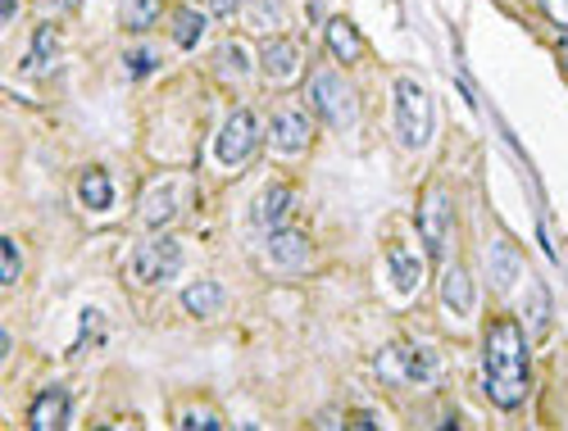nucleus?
I'll use <instances>...</instances> for the list:
<instances>
[{"instance_id":"obj_13","label":"nucleus","mask_w":568,"mask_h":431,"mask_svg":"<svg viewBox=\"0 0 568 431\" xmlns=\"http://www.w3.org/2000/svg\"><path fill=\"white\" fill-rule=\"evenodd\" d=\"M68 409H73L68 390H64V386H51V390H42V396L32 400L28 427H32V431H60V427L68 422Z\"/></svg>"},{"instance_id":"obj_7","label":"nucleus","mask_w":568,"mask_h":431,"mask_svg":"<svg viewBox=\"0 0 568 431\" xmlns=\"http://www.w3.org/2000/svg\"><path fill=\"white\" fill-rule=\"evenodd\" d=\"M419 231H424V246L432 259L446 255V241H450V195L441 182H432L419 201Z\"/></svg>"},{"instance_id":"obj_2","label":"nucleus","mask_w":568,"mask_h":431,"mask_svg":"<svg viewBox=\"0 0 568 431\" xmlns=\"http://www.w3.org/2000/svg\"><path fill=\"white\" fill-rule=\"evenodd\" d=\"M392 100H396V137L405 150H424L432 141V128H437V109H432V96L419 77H396L392 87Z\"/></svg>"},{"instance_id":"obj_8","label":"nucleus","mask_w":568,"mask_h":431,"mask_svg":"<svg viewBox=\"0 0 568 431\" xmlns=\"http://www.w3.org/2000/svg\"><path fill=\"white\" fill-rule=\"evenodd\" d=\"M264 255H269L274 272H306L314 259V246L300 227H278V231H269V241H264Z\"/></svg>"},{"instance_id":"obj_22","label":"nucleus","mask_w":568,"mask_h":431,"mask_svg":"<svg viewBox=\"0 0 568 431\" xmlns=\"http://www.w3.org/2000/svg\"><path fill=\"white\" fill-rule=\"evenodd\" d=\"M156 19H160V0H124L119 6V23L128 32H146Z\"/></svg>"},{"instance_id":"obj_23","label":"nucleus","mask_w":568,"mask_h":431,"mask_svg":"<svg viewBox=\"0 0 568 431\" xmlns=\"http://www.w3.org/2000/svg\"><path fill=\"white\" fill-rule=\"evenodd\" d=\"M214 68H218L223 77H250V55H246V46H242V42H223L218 55H214Z\"/></svg>"},{"instance_id":"obj_26","label":"nucleus","mask_w":568,"mask_h":431,"mask_svg":"<svg viewBox=\"0 0 568 431\" xmlns=\"http://www.w3.org/2000/svg\"><path fill=\"white\" fill-rule=\"evenodd\" d=\"M178 427H182V431H218V427H223V418H218V413H210V409H196V405H192V409H182V413H178Z\"/></svg>"},{"instance_id":"obj_5","label":"nucleus","mask_w":568,"mask_h":431,"mask_svg":"<svg viewBox=\"0 0 568 431\" xmlns=\"http://www.w3.org/2000/svg\"><path fill=\"white\" fill-rule=\"evenodd\" d=\"M178 268H182V246L173 237H150L146 246H137L132 255V278L141 287H164L178 278Z\"/></svg>"},{"instance_id":"obj_3","label":"nucleus","mask_w":568,"mask_h":431,"mask_svg":"<svg viewBox=\"0 0 568 431\" xmlns=\"http://www.w3.org/2000/svg\"><path fill=\"white\" fill-rule=\"evenodd\" d=\"M310 105L323 114L328 128H351L355 114H360L355 87L336 68H314V77H310Z\"/></svg>"},{"instance_id":"obj_1","label":"nucleus","mask_w":568,"mask_h":431,"mask_svg":"<svg viewBox=\"0 0 568 431\" xmlns=\"http://www.w3.org/2000/svg\"><path fill=\"white\" fill-rule=\"evenodd\" d=\"M482 386L496 409H518L527 396V336L518 323L496 319L486 327V349H482Z\"/></svg>"},{"instance_id":"obj_29","label":"nucleus","mask_w":568,"mask_h":431,"mask_svg":"<svg viewBox=\"0 0 568 431\" xmlns=\"http://www.w3.org/2000/svg\"><path fill=\"white\" fill-rule=\"evenodd\" d=\"M542 10H546L550 23H559L568 32V0H542Z\"/></svg>"},{"instance_id":"obj_32","label":"nucleus","mask_w":568,"mask_h":431,"mask_svg":"<svg viewBox=\"0 0 568 431\" xmlns=\"http://www.w3.org/2000/svg\"><path fill=\"white\" fill-rule=\"evenodd\" d=\"M42 6H51V10H78V0H42Z\"/></svg>"},{"instance_id":"obj_9","label":"nucleus","mask_w":568,"mask_h":431,"mask_svg":"<svg viewBox=\"0 0 568 431\" xmlns=\"http://www.w3.org/2000/svg\"><path fill=\"white\" fill-rule=\"evenodd\" d=\"M269 141L278 154H300V150H310L314 141V123H310V114L300 109V105H282L274 114V128H269Z\"/></svg>"},{"instance_id":"obj_6","label":"nucleus","mask_w":568,"mask_h":431,"mask_svg":"<svg viewBox=\"0 0 568 431\" xmlns=\"http://www.w3.org/2000/svg\"><path fill=\"white\" fill-rule=\"evenodd\" d=\"M182 205H186V182H178V177H160L156 186H146V191H141L137 223H141L146 231H164V227L182 214Z\"/></svg>"},{"instance_id":"obj_10","label":"nucleus","mask_w":568,"mask_h":431,"mask_svg":"<svg viewBox=\"0 0 568 431\" xmlns=\"http://www.w3.org/2000/svg\"><path fill=\"white\" fill-rule=\"evenodd\" d=\"M291 205H296V191L287 186V182H269L259 195H255V205H250V223H255V231H278V227H287V218H291Z\"/></svg>"},{"instance_id":"obj_31","label":"nucleus","mask_w":568,"mask_h":431,"mask_svg":"<svg viewBox=\"0 0 568 431\" xmlns=\"http://www.w3.org/2000/svg\"><path fill=\"white\" fill-rule=\"evenodd\" d=\"M14 14H19V0H6L0 6V23H14Z\"/></svg>"},{"instance_id":"obj_28","label":"nucleus","mask_w":568,"mask_h":431,"mask_svg":"<svg viewBox=\"0 0 568 431\" xmlns=\"http://www.w3.org/2000/svg\"><path fill=\"white\" fill-rule=\"evenodd\" d=\"M100 327H105V319H100L96 309H87V313H83V336L73 341V355H83V349H87V345L100 336Z\"/></svg>"},{"instance_id":"obj_20","label":"nucleus","mask_w":568,"mask_h":431,"mask_svg":"<svg viewBox=\"0 0 568 431\" xmlns=\"http://www.w3.org/2000/svg\"><path fill=\"white\" fill-rule=\"evenodd\" d=\"M55 51H60V28L55 23H42L32 32V46H28V55H23V68L32 73V68H46L51 60H55Z\"/></svg>"},{"instance_id":"obj_27","label":"nucleus","mask_w":568,"mask_h":431,"mask_svg":"<svg viewBox=\"0 0 568 431\" xmlns=\"http://www.w3.org/2000/svg\"><path fill=\"white\" fill-rule=\"evenodd\" d=\"M124 64H128L132 77H146V73H156V68H160V55L150 51V46H132V51L124 55Z\"/></svg>"},{"instance_id":"obj_21","label":"nucleus","mask_w":568,"mask_h":431,"mask_svg":"<svg viewBox=\"0 0 568 431\" xmlns=\"http://www.w3.org/2000/svg\"><path fill=\"white\" fill-rule=\"evenodd\" d=\"M201 36H205V14L192 10V6H178V14H173V42H178L182 51H192Z\"/></svg>"},{"instance_id":"obj_11","label":"nucleus","mask_w":568,"mask_h":431,"mask_svg":"<svg viewBox=\"0 0 568 431\" xmlns=\"http://www.w3.org/2000/svg\"><path fill=\"white\" fill-rule=\"evenodd\" d=\"M387 355L400 364V368H396V377H400V381L432 386V381L441 377V364H437V355H432L428 345H396V349H387Z\"/></svg>"},{"instance_id":"obj_24","label":"nucleus","mask_w":568,"mask_h":431,"mask_svg":"<svg viewBox=\"0 0 568 431\" xmlns=\"http://www.w3.org/2000/svg\"><path fill=\"white\" fill-rule=\"evenodd\" d=\"M546 327H550V295L533 287V295H527V336H546Z\"/></svg>"},{"instance_id":"obj_15","label":"nucleus","mask_w":568,"mask_h":431,"mask_svg":"<svg viewBox=\"0 0 568 431\" xmlns=\"http://www.w3.org/2000/svg\"><path fill=\"white\" fill-rule=\"evenodd\" d=\"M518 272H523V259H518V246H510L505 237L491 246V287L496 291H510L518 282Z\"/></svg>"},{"instance_id":"obj_16","label":"nucleus","mask_w":568,"mask_h":431,"mask_svg":"<svg viewBox=\"0 0 568 431\" xmlns=\"http://www.w3.org/2000/svg\"><path fill=\"white\" fill-rule=\"evenodd\" d=\"M328 51L341 60V64H355L364 55V42L351 19H328Z\"/></svg>"},{"instance_id":"obj_17","label":"nucleus","mask_w":568,"mask_h":431,"mask_svg":"<svg viewBox=\"0 0 568 431\" xmlns=\"http://www.w3.org/2000/svg\"><path fill=\"white\" fill-rule=\"evenodd\" d=\"M441 300L450 313H473V278H469V268L454 263L446 272V282H441Z\"/></svg>"},{"instance_id":"obj_33","label":"nucleus","mask_w":568,"mask_h":431,"mask_svg":"<svg viewBox=\"0 0 568 431\" xmlns=\"http://www.w3.org/2000/svg\"><path fill=\"white\" fill-rule=\"evenodd\" d=\"M559 68L568 73V36H564V42H559Z\"/></svg>"},{"instance_id":"obj_18","label":"nucleus","mask_w":568,"mask_h":431,"mask_svg":"<svg viewBox=\"0 0 568 431\" xmlns=\"http://www.w3.org/2000/svg\"><path fill=\"white\" fill-rule=\"evenodd\" d=\"M78 201H83L92 214H100V209L114 205V182H109L105 169H87V173L78 177Z\"/></svg>"},{"instance_id":"obj_14","label":"nucleus","mask_w":568,"mask_h":431,"mask_svg":"<svg viewBox=\"0 0 568 431\" xmlns=\"http://www.w3.org/2000/svg\"><path fill=\"white\" fill-rule=\"evenodd\" d=\"M387 263H392V282H396L400 295H414V291H419V282H424V259H419V255L405 250V246H392Z\"/></svg>"},{"instance_id":"obj_12","label":"nucleus","mask_w":568,"mask_h":431,"mask_svg":"<svg viewBox=\"0 0 568 431\" xmlns=\"http://www.w3.org/2000/svg\"><path fill=\"white\" fill-rule=\"evenodd\" d=\"M259 60H264V73H269L278 87H291L296 77H300V46L287 42V36H274V42H264Z\"/></svg>"},{"instance_id":"obj_19","label":"nucleus","mask_w":568,"mask_h":431,"mask_svg":"<svg viewBox=\"0 0 568 431\" xmlns=\"http://www.w3.org/2000/svg\"><path fill=\"white\" fill-rule=\"evenodd\" d=\"M182 309L192 313V319H210V313L223 309V287L218 282H192L182 291Z\"/></svg>"},{"instance_id":"obj_30","label":"nucleus","mask_w":568,"mask_h":431,"mask_svg":"<svg viewBox=\"0 0 568 431\" xmlns=\"http://www.w3.org/2000/svg\"><path fill=\"white\" fill-rule=\"evenodd\" d=\"M237 6H242V0H210V10H214V14H233Z\"/></svg>"},{"instance_id":"obj_25","label":"nucleus","mask_w":568,"mask_h":431,"mask_svg":"<svg viewBox=\"0 0 568 431\" xmlns=\"http://www.w3.org/2000/svg\"><path fill=\"white\" fill-rule=\"evenodd\" d=\"M0 259H6V263H0V287H14L19 282V272H23V250H19V241L14 237H6V241H0Z\"/></svg>"},{"instance_id":"obj_4","label":"nucleus","mask_w":568,"mask_h":431,"mask_svg":"<svg viewBox=\"0 0 568 431\" xmlns=\"http://www.w3.org/2000/svg\"><path fill=\"white\" fill-rule=\"evenodd\" d=\"M259 146V119L255 109H233L227 114V123L218 128V141H214V160L223 169H242Z\"/></svg>"}]
</instances>
